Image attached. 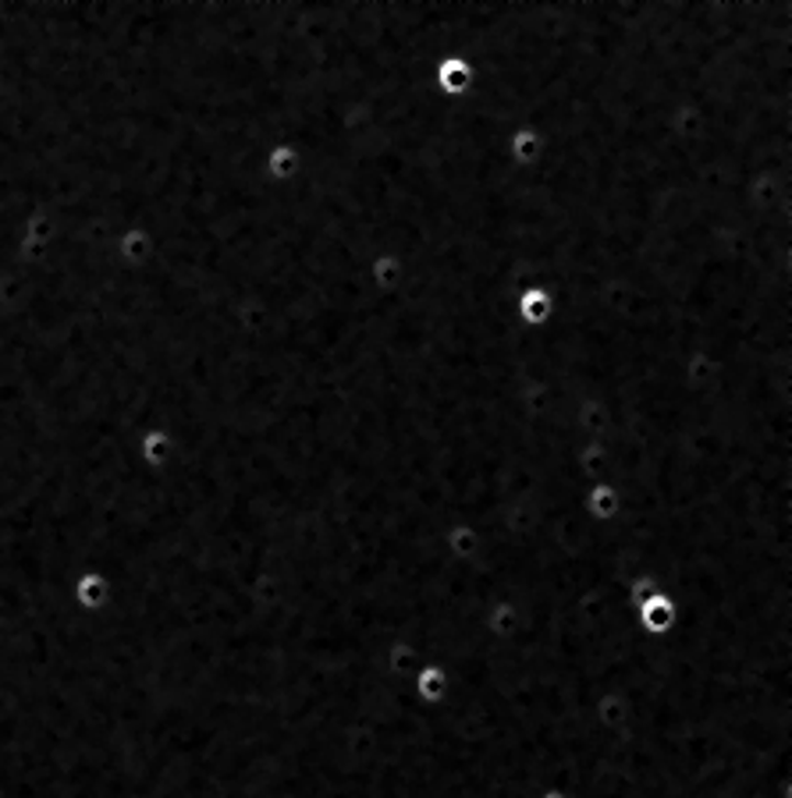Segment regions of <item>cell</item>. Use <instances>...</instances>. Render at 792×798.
<instances>
[{
  "mask_svg": "<svg viewBox=\"0 0 792 798\" xmlns=\"http://www.w3.org/2000/svg\"><path fill=\"white\" fill-rule=\"evenodd\" d=\"M433 86H438L441 96H462L473 86V65L459 54L441 57L438 68H433Z\"/></svg>",
  "mask_w": 792,
  "mask_h": 798,
  "instance_id": "cell-1",
  "label": "cell"
},
{
  "mask_svg": "<svg viewBox=\"0 0 792 798\" xmlns=\"http://www.w3.org/2000/svg\"><path fill=\"white\" fill-rule=\"evenodd\" d=\"M516 316H519V323H527V327H544L551 316H555V292L533 284V288H527L516 298Z\"/></svg>",
  "mask_w": 792,
  "mask_h": 798,
  "instance_id": "cell-2",
  "label": "cell"
}]
</instances>
